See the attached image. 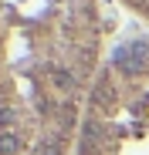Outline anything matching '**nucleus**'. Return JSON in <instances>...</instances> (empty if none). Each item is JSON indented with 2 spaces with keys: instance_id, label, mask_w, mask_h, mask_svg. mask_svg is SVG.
Wrapping results in <instances>:
<instances>
[{
  "instance_id": "nucleus-1",
  "label": "nucleus",
  "mask_w": 149,
  "mask_h": 155,
  "mask_svg": "<svg viewBox=\"0 0 149 155\" xmlns=\"http://www.w3.org/2000/svg\"><path fill=\"white\" fill-rule=\"evenodd\" d=\"M102 44V0H0V155H71Z\"/></svg>"
},
{
  "instance_id": "nucleus-2",
  "label": "nucleus",
  "mask_w": 149,
  "mask_h": 155,
  "mask_svg": "<svg viewBox=\"0 0 149 155\" xmlns=\"http://www.w3.org/2000/svg\"><path fill=\"white\" fill-rule=\"evenodd\" d=\"M71 155H149V37L105 54Z\"/></svg>"
},
{
  "instance_id": "nucleus-3",
  "label": "nucleus",
  "mask_w": 149,
  "mask_h": 155,
  "mask_svg": "<svg viewBox=\"0 0 149 155\" xmlns=\"http://www.w3.org/2000/svg\"><path fill=\"white\" fill-rule=\"evenodd\" d=\"M122 7H126L129 14H136L139 20H146L149 24V0H119Z\"/></svg>"
}]
</instances>
